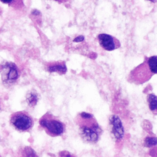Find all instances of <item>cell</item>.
<instances>
[{
	"instance_id": "cell-1",
	"label": "cell",
	"mask_w": 157,
	"mask_h": 157,
	"mask_svg": "<svg viewBox=\"0 0 157 157\" xmlns=\"http://www.w3.org/2000/svg\"><path fill=\"white\" fill-rule=\"evenodd\" d=\"M76 124L78 126L80 134L84 140L95 143L101 133L97 120L91 114L82 112L76 117Z\"/></svg>"
},
{
	"instance_id": "cell-2",
	"label": "cell",
	"mask_w": 157,
	"mask_h": 157,
	"mask_svg": "<svg viewBox=\"0 0 157 157\" xmlns=\"http://www.w3.org/2000/svg\"><path fill=\"white\" fill-rule=\"evenodd\" d=\"M157 72V57H145L144 62L130 72L128 80L136 84H141L148 81Z\"/></svg>"
},
{
	"instance_id": "cell-3",
	"label": "cell",
	"mask_w": 157,
	"mask_h": 157,
	"mask_svg": "<svg viewBox=\"0 0 157 157\" xmlns=\"http://www.w3.org/2000/svg\"><path fill=\"white\" fill-rule=\"evenodd\" d=\"M40 124L52 136H60L65 131V125L52 114H46L41 118Z\"/></svg>"
},
{
	"instance_id": "cell-4",
	"label": "cell",
	"mask_w": 157,
	"mask_h": 157,
	"mask_svg": "<svg viewBox=\"0 0 157 157\" xmlns=\"http://www.w3.org/2000/svg\"><path fill=\"white\" fill-rule=\"evenodd\" d=\"M13 125L20 131H25L30 129L33 126V119L25 112H17L13 114L11 118Z\"/></svg>"
},
{
	"instance_id": "cell-5",
	"label": "cell",
	"mask_w": 157,
	"mask_h": 157,
	"mask_svg": "<svg viewBox=\"0 0 157 157\" xmlns=\"http://www.w3.org/2000/svg\"><path fill=\"white\" fill-rule=\"evenodd\" d=\"M98 39L101 46L107 51H113L121 46L118 39L107 34H100L98 36Z\"/></svg>"
},
{
	"instance_id": "cell-6",
	"label": "cell",
	"mask_w": 157,
	"mask_h": 157,
	"mask_svg": "<svg viewBox=\"0 0 157 157\" xmlns=\"http://www.w3.org/2000/svg\"><path fill=\"white\" fill-rule=\"evenodd\" d=\"M110 121L113 135L117 139H121L124 136V131L120 118L114 115L110 117Z\"/></svg>"
},
{
	"instance_id": "cell-7",
	"label": "cell",
	"mask_w": 157,
	"mask_h": 157,
	"mask_svg": "<svg viewBox=\"0 0 157 157\" xmlns=\"http://www.w3.org/2000/svg\"><path fill=\"white\" fill-rule=\"evenodd\" d=\"M48 71L50 72H56L59 74H65L67 71V67L65 61L53 62L48 66Z\"/></svg>"
},
{
	"instance_id": "cell-8",
	"label": "cell",
	"mask_w": 157,
	"mask_h": 157,
	"mask_svg": "<svg viewBox=\"0 0 157 157\" xmlns=\"http://www.w3.org/2000/svg\"><path fill=\"white\" fill-rule=\"evenodd\" d=\"M8 69L7 74V80L10 81H14L18 78V73L16 67L13 64H11L6 66Z\"/></svg>"
},
{
	"instance_id": "cell-9",
	"label": "cell",
	"mask_w": 157,
	"mask_h": 157,
	"mask_svg": "<svg viewBox=\"0 0 157 157\" xmlns=\"http://www.w3.org/2000/svg\"><path fill=\"white\" fill-rule=\"evenodd\" d=\"M147 101L150 109L152 112H155L156 113L157 108V96L153 94H150L148 95Z\"/></svg>"
},
{
	"instance_id": "cell-10",
	"label": "cell",
	"mask_w": 157,
	"mask_h": 157,
	"mask_svg": "<svg viewBox=\"0 0 157 157\" xmlns=\"http://www.w3.org/2000/svg\"><path fill=\"white\" fill-rule=\"evenodd\" d=\"M38 96L35 93H31L27 98L28 104L31 106H34L37 104Z\"/></svg>"
},
{
	"instance_id": "cell-11",
	"label": "cell",
	"mask_w": 157,
	"mask_h": 157,
	"mask_svg": "<svg viewBox=\"0 0 157 157\" xmlns=\"http://www.w3.org/2000/svg\"><path fill=\"white\" fill-rule=\"evenodd\" d=\"M146 147H150L157 145V138L156 137H147L145 140Z\"/></svg>"
},
{
	"instance_id": "cell-12",
	"label": "cell",
	"mask_w": 157,
	"mask_h": 157,
	"mask_svg": "<svg viewBox=\"0 0 157 157\" xmlns=\"http://www.w3.org/2000/svg\"><path fill=\"white\" fill-rule=\"evenodd\" d=\"M83 40H84V37L82 36H78L77 38H75L73 41L75 42H82Z\"/></svg>"
},
{
	"instance_id": "cell-13",
	"label": "cell",
	"mask_w": 157,
	"mask_h": 157,
	"mask_svg": "<svg viewBox=\"0 0 157 157\" xmlns=\"http://www.w3.org/2000/svg\"><path fill=\"white\" fill-rule=\"evenodd\" d=\"M0 1L5 4H10L13 1V0H0Z\"/></svg>"
},
{
	"instance_id": "cell-14",
	"label": "cell",
	"mask_w": 157,
	"mask_h": 157,
	"mask_svg": "<svg viewBox=\"0 0 157 157\" xmlns=\"http://www.w3.org/2000/svg\"><path fill=\"white\" fill-rule=\"evenodd\" d=\"M54 1L59 3H63L67 2L68 0H54Z\"/></svg>"
}]
</instances>
